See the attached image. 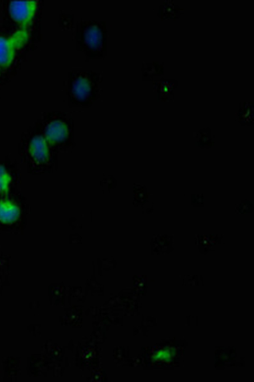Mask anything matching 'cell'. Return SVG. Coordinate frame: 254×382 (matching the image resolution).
Masks as SVG:
<instances>
[{"mask_svg":"<svg viewBox=\"0 0 254 382\" xmlns=\"http://www.w3.org/2000/svg\"><path fill=\"white\" fill-rule=\"evenodd\" d=\"M28 33L26 29L14 32L10 36H0V67L6 68L12 63L16 52L27 42Z\"/></svg>","mask_w":254,"mask_h":382,"instance_id":"obj_1","label":"cell"},{"mask_svg":"<svg viewBox=\"0 0 254 382\" xmlns=\"http://www.w3.org/2000/svg\"><path fill=\"white\" fill-rule=\"evenodd\" d=\"M37 6L35 0L12 1L9 5V12L12 19L22 29H26L31 23Z\"/></svg>","mask_w":254,"mask_h":382,"instance_id":"obj_3","label":"cell"},{"mask_svg":"<svg viewBox=\"0 0 254 382\" xmlns=\"http://www.w3.org/2000/svg\"><path fill=\"white\" fill-rule=\"evenodd\" d=\"M11 181V177L6 169L0 164V193L7 192L9 185Z\"/></svg>","mask_w":254,"mask_h":382,"instance_id":"obj_9","label":"cell"},{"mask_svg":"<svg viewBox=\"0 0 254 382\" xmlns=\"http://www.w3.org/2000/svg\"><path fill=\"white\" fill-rule=\"evenodd\" d=\"M242 111L239 110L237 118L241 123L251 125L253 124V106L244 104Z\"/></svg>","mask_w":254,"mask_h":382,"instance_id":"obj_8","label":"cell"},{"mask_svg":"<svg viewBox=\"0 0 254 382\" xmlns=\"http://www.w3.org/2000/svg\"><path fill=\"white\" fill-rule=\"evenodd\" d=\"M81 32V44L86 51L97 52L102 46L105 33L100 24H88ZM85 48L84 49H85Z\"/></svg>","mask_w":254,"mask_h":382,"instance_id":"obj_5","label":"cell"},{"mask_svg":"<svg viewBox=\"0 0 254 382\" xmlns=\"http://www.w3.org/2000/svg\"><path fill=\"white\" fill-rule=\"evenodd\" d=\"M19 208L8 200L0 201V221L3 223H13L19 218Z\"/></svg>","mask_w":254,"mask_h":382,"instance_id":"obj_7","label":"cell"},{"mask_svg":"<svg viewBox=\"0 0 254 382\" xmlns=\"http://www.w3.org/2000/svg\"><path fill=\"white\" fill-rule=\"evenodd\" d=\"M168 81H164L161 83L160 87V95L161 99H169L168 96H171L172 87L174 86V83L167 82Z\"/></svg>","mask_w":254,"mask_h":382,"instance_id":"obj_10","label":"cell"},{"mask_svg":"<svg viewBox=\"0 0 254 382\" xmlns=\"http://www.w3.org/2000/svg\"><path fill=\"white\" fill-rule=\"evenodd\" d=\"M70 120L65 118L51 121L46 126L45 139L51 145H60L64 147L68 146L71 140V125Z\"/></svg>","mask_w":254,"mask_h":382,"instance_id":"obj_2","label":"cell"},{"mask_svg":"<svg viewBox=\"0 0 254 382\" xmlns=\"http://www.w3.org/2000/svg\"><path fill=\"white\" fill-rule=\"evenodd\" d=\"M70 80L69 86L70 96L78 102H86L92 98L96 84L87 73Z\"/></svg>","mask_w":254,"mask_h":382,"instance_id":"obj_4","label":"cell"},{"mask_svg":"<svg viewBox=\"0 0 254 382\" xmlns=\"http://www.w3.org/2000/svg\"><path fill=\"white\" fill-rule=\"evenodd\" d=\"M206 130L201 132L200 131L199 133L200 135V137L198 141V146L201 148H207V146L211 147V143H213V140L209 137H206Z\"/></svg>","mask_w":254,"mask_h":382,"instance_id":"obj_11","label":"cell"},{"mask_svg":"<svg viewBox=\"0 0 254 382\" xmlns=\"http://www.w3.org/2000/svg\"><path fill=\"white\" fill-rule=\"evenodd\" d=\"M47 143L45 138L41 136H36L31 140L29 153L36 162L44 163L48 160L50 153Z\"/></svg>","mask_w":254,"mask_h":382,"instance_id":"obj_6","label":"cell"}]
</instances>
